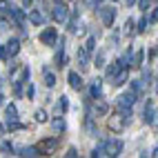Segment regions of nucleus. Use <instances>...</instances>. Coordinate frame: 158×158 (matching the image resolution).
I'll return each instance as SVG.
<instances>
[{"label":"nucleus","mask_w":158,"mask_h":158,"mask_svg":"<svg viewBox=\"0 0 158 158\" xmlns=\"http://www.w3.org/2000/svg\"><path fill=\"white\" fill-rule=\"evenodd\" d=\"M140 98H143V96L134 94L131 89H127V91L118 94V96H116V100H114L116 114L125 116L127 120H134V109H136V105H138V100H140Z\"/></svg>","instance_id":"obj_1"},{"label":"nucleus","mask_w":158,"mask_h":158,"mask_svg":"<svg viewBox=\"0 0 158 158\" xmlns=\"http://www.w3.org/2000/svg\"><path fill=\"white\" fill-rule=\"evenodd\" d=\"M9 20H11V25H16L20 29V36L23 38H29V31H27V11L25 7H16L11 5V9H9Z\"/></svg>","instance_id":"obj_2"},{"label":"nucleus","mask_w":158,"mask_h":158,"mask_svg":"<svg viewBox=\"0 0 158 158\" xmlns=\"http://www.w3.org/2000/svg\"><path fill=\"white\" fill-rule=\"evenodd\" d=\"M96 16L100 18V23L105 25V27H114V23H116V16H118V9H116V5H98L96 9Z\"/></svg>","instance_id":"obj_3"},{"label":"nucleus","mask_w":158,"mask_h":158,"mask_svg":"<svg viewBox=\"0 0 158 158\" xmlns=\"http://www.w3.org/2000/svg\"><path fill=\"white\" fill-rule=\"evenodd\" d=\"M58 38H60V34H58V29H56L54 25H47L45 29H40V34H38V40H40V45H45V47H51V49L56 47Z\"/></svg>","instance_id":"obj_4"},{"label":"nucleus","mask_w":158,"mask_h":158,"mask_svg":"<svg viewBox=\"0 0 158 158\" xmlns=\"http://www.w3.org/2000/svg\"><path fill=\"white\" fill-rule=\"evenodd\" d=\"M49 16H51V20H54L56 25H65L67 18H69V5H67V0H62V2H54Z\"/></svg>","instance_id":"obj_5"},{"label":"nucleus","mask_w":158,"mask_h":158,"mask_svg":"<svg viewBox=\"0 0 158 158\" xmlns=\"http://www.w3.org/2000/svg\"><path fill=\"white\" fill-rule=\"evenodd\" d=\"M123 149H125V143L120 138H116V136L105 138V158H118Z\"/></svg>","instance_id":"obj_6"},{"label":"nucleus","mask_w":158,"mask_h":158,"mask_svg":"<svg viewBox=\"0 0 158 158\" xmlns=\"http://www.w3.org/2000/svg\"><path fill=\"white\" fill-rule=\"evenodd\" d=\"M67 62H69V58L65 51V38H58V43L54 47V65H56V69H62V67H67Z\"/></svg>","instance_id":"obj_7"},{"label":"nucleus","mask_w":158,"mask_h":158,"mask_svg":"<svg viewBox=\"0 0 158 158\" xmlns=\"http://www.w3.org/2000/svg\"><path fill=\"white\" fill-rule=\"evenodd\" d=\"M16 156L40 158V156H45V152H43V147H40V145H25V147H16Z\"/></svg>","instance_id":"obj_8"},{"label":"nucleus","mask_w":158,"mask_h":158,"mask_svg":"<svg viewBox=\"0 0 158 158\" xmlns=\"http://www.w3.org/2000/svg\"><path fill=\"white\" fill-rule=\"evenodd\" d=\"M45 18L47 14L43 11V9H36V7H29L27 9V23L34 25V27H45Z\"/></svg>","instance_id":"obj_9"},{"label":"nucleus","mask_w":158,"mask_h":158,"mask_svg":"<svg viewBox=\"0 0 158 158\" xmlns=\"http://www.w3.org/2000/svg\"><path fill=\"white\" fill-rule=\"evenodd\" d=\"M102 69H105V80L111 82V78L116 76V73H118L120 69H125V62H123V58H114V60H109Z\"/></svg>","instance_id":"obj_10"},{"label":"nucleus","mask_w":158,"mask_h":158,"mask_svg":"<svg viewBox=\"0 0 158 158\" xmlns=\"http://www.w3.org/2000/svg\"><path fill=\"white\" fill-rule=\"evenodd\" d=\"M82 127H85L87 136H91V138H98V136H100V131H98V123H96V116H94V114H87V111H85Z\"/></svg>","instance_id":"obj_11"},{"label":"nucleus","mask_w":158,"mask_h":158,"mask_svg":"<svg viewBox=\"0 0 158 158\" xmlns=\"http://www.w3.org/2000/svg\"><path fill=\"white\" fill-rule=\"evenodd\" d=\"M60 143H62V134L51 136V138H43V140H40V147H43L45 156H49V154H54L58 147H60Z\"/></svg>","instance_id":"obj_12"},{"label":"nucleus","mask_w":158,"mask_h":158,"mask_svg":"<svg viewBox=\"0 0 158 158\" xmlns=\"http://www.w3.org/2000/svg\"><path fill=\"white\" fill-rule=\"evenodd\" d=\"M129 123H131V120H127L125 116H120V114H114L111 118L107 120V127H109L111 131H116V134H120L125 127H129Z\"/></svg>","instance_id":"obj_13"},{"label":"nucleus","mask_w":158,"mask_h":158,"mask_svg":"<svg viewBox=\"0 0 158 158\" xmlns=\"http://www.w3.org/2000/svg\"><path fill=\"white\" fill-rule=\"evenodd\" d=\"M67 82H69V87L73 91H85V80H82V73L80 71H69L67 73Z\"/></svg>","instance_id":"obj_14"},{"label":"nucleus","mask_w":158,"mask_h":158,"mask_svg":"<svg viewBox=\"0 0 158 158\" xmlns=\"http://www.w3.org/2000/svg\"><path fill=\"white\" fill-rule=\"evenodd\" d=\"M20 45H23V40H20V38H16V36H11V38H9L7 43H5V49H7V58H9V60H14V58L20 54V49H23Z\"/></svg>","instance_id":"obj_15"},{"label":"nucleus","mask_w":158,"mask_h":158,"mask_svg":"<svg viewBox=\"0 0 158 158\" xmlns=\"http://www.w3.org/2000/svg\"><path fill=\"white\" fill-rule=\"evenodd\" d=\"M76 62H78L80 73H85V71L91 67V56L87 54L85 49H82V45H80V47H78V51H76Z\"/></svg>","instance_id":"obj_16"},{"label":"nucleus","mask_w":158,"mask_h":158,"mask_svg":"<svg viewBox=\"0 0 158 158\" xmlns=\"http://www.w3.org/2000/svg\"><path fill=\"white\" fill-rule=\"evenodd\" d=\"M85 89H87V94H89V98H91V100L102 98V78H94Z\"/></svg>","instance_id":"obj_17"},{"label":"nucleus","mask_w":158,"mask_h":158,"mask_svg":"<svg viewBox=\"0 0 158 158\" xmlns=\"http://www.w3.org/2000/svg\"><path fill=\"white\" fill-rule=\"evenodd\" d=\"M129 67H125V69H120L118 73H116V76L111 78V82H109V85L116 89V87H125V85H127V82H129Z\"/></svg>","instance_id":"obj_18"},{"label":"nucleus","mask_w":158,"mask_h":158,"mask_svg":"<svg viewBox=\"0 0 158 158\" xmlns=\"http://www.w3.org/2000/svg\"><path fill=\"white\" fill-rule=\"evenodd\" d=\"M49 123H51V129H54L56 134H65L67 131V120H65L62 114H56L54 118H49Z\"/></svg>","instance_id":"obj_19"},{"label":"nucleus","mask_w":158,"mask_h":158,"mask_svg":"<svg viewBox=\"0 0 158 158\" xmlns=\"http://www.w3.org/2000/svg\"><path fill=\"white\" fill-rule=\"evenodd\" d=\"M140 80H143V85H145V89L147 87H152L154 85V80H156V71L152 69V67H140Z\"/></svg>","instance_id":"obj_20"},{"label":"nucleus","mask_w":158,"mask_h":158,"mask_svg":"<svg viewBox=\"0 0 158 158\" xmlns=\"http://www.w3.org/2000/svg\"><path fill=\"white\" fill-rule=\"evenodd\" d=\"M43 78H45V87L47 89H54L58 85V78H56V73L51 71L47 65H43Z\"/></svg>","instance_id":"obj_21"},{"label":"nucleus","mask_w":158,"mask_h":158,"mask_svg":"<svg viewBox=\"0 0 158 158\" xmlns=\"http://www.w3.org/2000/svg\"><path fill=\"white\" fill-rule=\"evenodd\" d=\"M2 111H5V123H14V120L20 118V116H18V107H16L14 102L2 105Z\"/></svg>","instance_id":"obj_22"},{"label":"nucleus","mask_w":158,"mask_h":158,"mask_svg":"<svg viewBox=\"0 0 158 158\" xmlns=\"http://www.w3.org/2000/svg\"><path fill=\"white\" fill-rule=\"evenodd\" d=\"M69 107H71L69 98H67V96H60V98L56 100V105H54V111H56V114H62V116H65V114L69 111Z\"/></svg>","instance_id":"obj_23"},{"label":"nucleus","mask_w":158,"mask_h":158,"mask_svg":"<svg viewBox=\"0 0 158 158\" xmlns=\"http://www.w3.org/2000/svg\"><path fill=\"white\" fill-rule=\"evenodd\" d=\"M145 65V49L138 47V49H134V58H131V67L134 69H140Z\"/></svg>","instance_id":"obj_24"},{"label":"nucleus","mask_w":158,"mask_h":158,"mask_svg":"<svg viewBox=\"0 0 158 158\" xmlns=\"http://www.w3.org/2000/svg\"><path fill=\"white\" fill-rule=\"evenodd\" d=\"M152 118H154V100L149 98L145 102V107H143V123L145 125H152Z\"/></svg>","instance_id":"obj_25"},{"label":"nucleus","mask_w":158,"mask_h":158,"mask_svg":"<svg viewBox=\"0 0 158 158\" xmlns=\"http://www.w3.org/2000/svg\"><path fill=\"white\" fill-rule=\"evenodd\" d=\"M123 34L127 36V38H134L136 36V18L129 16L127 20H125V25H123Z\"/></svg>","instance_id":"obj_26"},{"label":"nucleus","mask_w":158,"mask_h":158,"mask_svg":"<svg viewBox=\"0 0 158 158\" xmlns=\"http://www.w3.org/2000/svg\"><path fill=\"white\" fill-rule=\"evenodd\" d=\"M149 31V20H147V16L143 14L140 18H136V36H143Z\"/></svg>","instance_id":"obj_27"},{"label":"nucleus","mask_w":158,"mask_h":158,"mask_svg":"<svg viewBox=\"0 0 158 158\" xmlns=\"http://www.w3.org/2000/svg\"><path fill=\"white\" fill-rule=\"evenodd\" d=\"M94 67H98V69H102L105 65H107V56H105V49H98V51H94Z\"/></svg>","instance_id":"obj_28"},{"label":"nucleus","mask_w":158,"mask_h":158,"mask_svg":"<svg viewBox=\"0 0 158 158\" xmlns=\"http://www.w3.org/2000/svg\"><path fill=\"white\" fill-rule=\"evenodd\" d=\"M96 45H98V40H96V36L91 34V36H87L85 43H82V49H85L89 56H94V51H96Z\"/></svg>","instance_id":"obj_29"},{"label":"nucleus","mask_w":158,"mask_h":158,"mask_svg":"<svg viewBox=\"0 0 158 158\" xmlns=\"http://www.w3.org/2000/svg\"><path fill=\"white\" fill-rule=\"evenodd\" d=\"M145 16H147V20H149V27H152V25H156V23H158V2H154V7L147 9Z\"/></svg>","instance_id":"obj_30"},{"label":"nucleus","mask_w":158,"mask_h":158,"mask_svg":"<svg viewBox=\"0 0 158 158\" xmlns=\"http://www.w3.org/2000/svg\"><path fill=\"white\" fill-rule=\"evenodd\" d=\"M89 156H91V158H105V138L98 140V145L89 152Z\"/></svg>","instance_id":"obj_31"},{"label":"nucleus","mask_w":158,"mask_h":158,"mask_svg":"<svg viewBox=\"0 0 158 158\" xmlns=\"http://www.w3.org/2000/svg\"><path fill=\"white\" fill-rule=\"evenodd\" d=\"M129 89H131L134 94H138V96H143V94H145V85H143V80H140V78L129 80Z\"/></svg>","instance_id":"obj_32"},{"label":"nucleus","mask_w":158,"mask_h":158,"mask_svg":"<svg viewBox=\"0 0 158 158\" xmlns=\"http://www.w3.org/2000/svg\"><path fill=\"white\" fill-rule=\"evenodd\" d=\"M0 154H5V156H16V147L9 143V140H0Z\"/></svg>","instance_id":"obj_33"},{"label":"nucleus","mask_w":158,"mask_h":158,"mask_svg":"<svg viewBox=\"0 0 158 158\" xmlns=\"http://www.w3.org/2000/svg\"><path fill=\"white\" fill-rule=\"evenodd\" d=\"M5 129L9 134H11V131H23V129H27V125L20 123V120H14V123H5Z\"/></svg>","instance_id":"obj_34"},{"label":"nucleus","mask_w":158,"mask_h":158,"mask_svg":"<svg viewBox=\"0 0 158 158\" xmlns=\"http://www.w3.org/2000/svg\"><path fill=\"white\" fill-rule=\"evenodd\" d=\"M11 89H14V96H16V98H23V96H25V82H20L18 78H14Z\"/></svg>","instance_id":"obj_35"},{"label":"nucleus","mask_w":158,"mask_h":158,"mask_svg":"<svg viewBox=\"0 0 158 158\" xmlns=\"http://www.w3.org/2000/svg\"><path fill=\"white\" fill-rule=\"evenodd\" d=\"M18 80L25 82V85L31 80V67H29V65H23V67H20V78H18Z\"/></svg>","instance_id":"obj_36"},{"label":"nucleus","mask_w":158,"mask_h":158,"mask_svg":"<svg viewBox=\"0 0 158 158\" xmlns=\"http://www.w3.org/2000/svg\"><path fill=\"white\" fill-rule=\"evenodd\" d=\"M34 120H36V123H49V111H47V109H36Z\"/></svg>","instance_id":"obj_37"},{"label":"nucleus","mask_w":158,"mask_h":158,"mask_svg":"<svg viewBox=\"0 0 158 158\" xmlns=\"http://www.w3.org/2000/svg\"><path fill=\"white\" fill-rule=\"evenodd\" d=\"M25 96H27V100H34V98H36V85H34L31 80L25 85Z\"/></svg>","instance_id":"obj_38"},{"label":"nucleus","mask_w":158,"mask_h":158,"mask_svg":"<svg viewBox=\"0 0 158 158\" xmlns=\"http://www.w3.org/2000/svg\"><path fill=\"white\" fill-rule=\"evenodd\" d=\"M11 9V0H0V16H7Z\"/></svg>","instance_id":"obj_39"},{"label":"nucleus","mask_w":158,"mask_h":158,"mask_svg":"<svg viewBox=\"0 0 158 158\" xmlns=\"http://www.w3.org/2000/svg\"><path fill=\"white\" fill-rule=\"evenodd\" d=\"M9 27H11L9 16H0V31H9Z\"/></svg>","instance_id":"obj_40"},{"label":"nucleus","mask_w":158,"mask_h":158,"mask_svg":"<svg viewBox=\"0 0 158 158\" xmlns=\"http://www.w3.org/2000/svg\"><path fill=\"white\" fill-rule=\"evenodd\" d=\"M152 2H154V0H138V2H136V7H138V9H140V11L145 14V11H147V9H149V7H152Z\"/></svg>","instance_id":"obj_41"},{"label":"nucleus","mask_w":158,"mask_h":158,"mask_svg":"<svg viewBox=\"0 0 158 158\" xmlns=\"http://www.w3.org/2000/svg\"><path fill=\"white\" fill-rule=\"evenodd\" d=\"M120 36H123V31H114V34L109 36V45H111V47L118 45V43H120Z\"/></svg>","instance_id":"obj_42"},{"label":"nucleus","mask_w":158,"mask_h":158,"mask_svg":"<svg viewBox=\"0 0 158 158\" xmlns=\"http://www.w3.org/2000/svg\"><path fill=\"white\" fill-rule=\"evenodd\" d=\"M65 156H67V158H78V156H80V154H78V147H67Z\"/></svg>","instance_id":"obj_43"},{"label":"nucleus","mask_w":158,"mask_h":158,"mask_svg":"<svg viewBox=\"0 0 158 158\" xmlns=\"http://www.w3.org/2000/svg\"><path fill=\"white\" fill-rule=\"evenodd\" d=\"M152 129H158V107H154V118H152Z\"/></svg>","instance_id":"obj_44"},{"label":"nucleus","mask_w":158,"mask_h":158,"mask_svg":"<svg viewBox=\"0 0 158 158\" xmlns=\"http://www.w3.org/2000/svg\"><path fill=\"white\" fill-rule=\"evenodd\" d=\"M156 54H158V49H156V47H152V49H147V58H149V62H154Z\"/></svg>","instance_id":"obj_45"},{"label":"nucleus","mask_w":158,"mask_h":158,"mask_svg":"<svg viewBox=\"0 0 158 158\" xmlns=\"http://www.w3.org/2000/svg\"><path fill=\"white\" fill-rule=\"evenodd\" d=\"M0 60H2V62H7L9 58H7V49H5V45L2 43H0Z\"/></svg>","instance_id":"obj_46"},{"label":"nucleus","mask_w":158,"mask_h":158,"mask_svg":"<svg viewBox=\"0 0 158 158\" xmlns=\"http://www.w3.org/2000/svg\"><path fill=\"white\" fill-rule=\"evenodd\" d=\"M20 2H23V7H25V9H29V7H34L36 0H20Z\"/></svg>","instance_id":"obj_47"},{"label":"nucleus","mask_w":158,"mask_h":158,"mask_svg":"<svg viewBox=\"0 0 158 158\" xmlns=\"http://www.w3.org/2000/svg\"><path fill=\"white\" fill-rule=\"evenodd\" d=\"M123 2L127 5V7H136V2H138V0H123Z\"/></svg>","instance_id":"obj_48"},{"label":"nucleus","mask_w":158,"mask_h":158,"mask_svg":"<svg viewBox=\"0 0 158 158\" xmlns=\"http://www.w3.org/2000/svg\"><path fill=\"white\" fill-rule=\"evenodd\" d=\"M102 2H105V0H91V7L96 9V7H98V5H102Z\"/></svg>","instance_id":"obj_49"},{"label":"nucleus","mask_w":158,"mask_h":158,"mask_svg":"<svg viewBox=\"0 0 158 158\" xmlns=\"http://www.w3.org/2000/svg\"><path fill=\"white\" fill-rule=\"evenodd\" d=\"M2 105H5V96H2V91H0V109H2Z\"/></svg>","instance_id":"obj_50"},{"label":"nucleus","mask_w":158,"mask_h":158,"mask_svg":"<svg viewBox=\"0 0 158 158\" xmlns=\"http://www.w3.org/2000/svg\"><path fill=\"white\" fill-rule=\"evenodd\" d=\"M152 156H158V145H156L154 149H152Z\"/></svg>","instance_id":"obj_51"},{"label":"nucleus","mask_w":158,"mask_h":158,"mask_svg":"<svg viewBox=\"0 0 158 158\" xmlns=\"http://www.w3.org/2000/svg\"><path fill=\"white\" fill-rule=\"evenodd\" d=\"M154 91L158 94V78H156V85H154Z\"/></svg>","instance_id":"obj_52"},{"label":"nucleus","mask_w":158,"mask_h":158,"mask_svg":"<svg viewBox=\"0 0 158 158\" xmlns=\"http://www.w3.org/2000/svg\"><path fill=\"white\" fill-rule=\"evenodd\" d=\"M7 129H5V125H0V134H5Z\"/></svg>","instance_id":"obj_53"},{"label":"nucleus","mask_w":158,"mask_h":158,"mask_svg":"<svg viewBox=\"0 0 158 158\" xmlns=\"http://www.w3.org/2000/svg\"><path fill=\"white\" fill-rule=\"evenodd\" d=\"M51 2H62V0H51Z\"/></svg>","instance_id":"obj_54"},{"label":"nucleus","mask_w":158,"mask_h":158,"mask_svg":"<svg viewBox=\"0 0 158 158\" xmlns=\"http://www.w3.org/2000/svg\"><path fill=\"white\" fill-rule=\"evenodd\" d=\"M111 2H118V0H111Z\"/></svg>","instance_id":"obj_55"},{"label":"nucleus","mask_w":158,"mask_h":158,"mask_svg":"<svg viewBox=\"0 0 158 158\" xmlns=\"http://www.w3.org/2000/svg\"><path fill=\"white\" fill-rule=\"evenodd\" d=\"M67 2H71V0H67Z\"/></svg>","instance_id":"obj_56"},{"label":"nucleus","mask_w":158,"mask_h":158,"mask_svg":"<svg viewBox=\"0 0 158 158\" xmlns=\"http://www.w3.org/2000/svg\"><path fill=\"white\" fill-rule=\"evenodd\" d=\"M154 2H158V0H154Z\"/></svg>","instance_id":"obj_57"}]
</instances>
